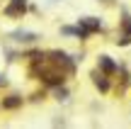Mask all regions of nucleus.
<instances>
[{
    "label": "nucleus",
    "mask_w": 131,
    "mask_h": 129,
    "mask_svg": "<svg viewBox=\"0 0 131 129\" xmlns=\"http://www.w3.org/2000/svg\"><path fill=\"white\" fill-rule=\"evenodd\" d=\"M19 102H22V100H19V97H17V95H12V97H10V100H5V102H3V105H5V107H17V105H19Z\"/></svg>",
    "instance_id": "7ed1b4c3"
},
{
    "label": "nucleus",
    "mask_w": 131,
    "mask_h": 129,
    "mask_svg": "<svg viewBox=\"0 0 131 129\" xmlns=\"http://www.w3.org/2000/svg\"><path fill=\"white\" fill-rule=\"evenodd\" d=\"M19 42H34V34H27V32H17Z\"/></svg>",
    "instance_id": "20e7f679"
},
{
    "label": "nucleus",
    "mask_w": 131,
    "mask_h": 129,
    "mask_svg": "<svg viewBox=\"0 0 131 129\" xmlns=\"http://www.w3.org/2000/svg\"><path fill=\"white\" fill-rule=\"evenodd\" d=\"M24 7H27V3H24V0H15V3L7 7V15H12V17H15V15H22Z\"/></svg>",
    "instance_id": "f257e3e1"
},
{
    "label": "nucleus",
    "mask_w": 131,
    "mask_h": 129,
    "mask_svg": "<svg viewBox=\"0 0 131 129\" xmlns=\"http://www.w3.org/2000/svg\"><path fill=\"white\" fill-rule=\"evenodd\" d=\"M100 66H102L107 73H114V71H117V66H114V61H109V56H102V58H100Z\"/></svg>",
    "instance_id": "f03ea898"
}]
</instances>
